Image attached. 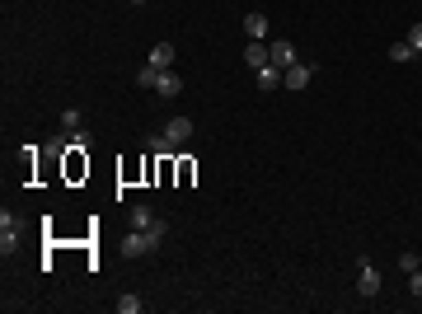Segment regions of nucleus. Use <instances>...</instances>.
Listing matches in <instances>:
<instances>
[{
    "label": "nucleus",
    "instance_id": "nucleus-1",
    "mask_svg": "<svg viewBox=\"0 0 422 314\" xmlns=\"http://www.w3.org/2000/svg\"><path fill=\"white\" fill-rule=\"evenodd\" d=\"M164 221L151 225V230H132V235H122V258H146V254H155L159 244H164Z\"/></svg>",
    "mask_w": 422,
    "mask_h": 314
},
{
    "label": "nucleus",
    "instance_id": "nucleus-2",
    "mask_svg": "<svg viewBox=\"0 0 422 314\" xmlns=\"http://www.w3.org/2000/svg\"><path fill=\"white\" fill-rule=\"evenodd\" d=\"M357 267H362V277H357V295H362V300H375V295H380V287H385V282H380V267H375L366 254L357 258Z\"/></svg>",
    "mask_w": 422,
    "mask_h": 314
},
{
    "label": "nucleus",
    "instance_id": "nucleus-3",
    "mask_svg": "<svg viewBox=\"0 0 422 314\" xmlns=\"http://www.w3.org/2000/svg\"><path fill=\"white\" fill-rule=\"evenodd\" d=\"M19 239H24V221H19L14 211L5 207V211H0V254L19 249Z\"/></svg>",
    "mask_w": 422,
    "mask_h": 314
},
{
    "label": "nucleus",
    "instance_id": "nucleus-4",
    "mask_svg": "<svg viewBox=\"0 0 422 314\" xmlns=\"http://www.w3.org/2000/svg\"><path fill=\"white\" fill-rule=\"evenodd\" d=\"M310 76H319L315 61H296V66H287V71H282V85H287V89H305V85H310Z\"/></svg>",
    "mask_w": 422,
    "mask_h": 314
},
{
    "label": "nucleus",
    "instance_id": "nucleus-5",
    "mask_svg": "<svg viewBox=\"0 0 422 314\" xmlns=\"http://www.w3.org/2000/svg\"><path fill=\"white\" fill-rule=\"evenodd\" d=\"M159 136H164L169 146H184L188 136H192V117H169V122H164V131H159Z\"/></svg>",
    "mask_w": 422,
    "mask_h": 314
},
{
    "label": "nucleus",
    "instance_id": "nucleus-6",
    "mask_svg": "<svg viewBox=\"0 0 422 314\" xmlns=\"http://www.w3.org/2000/svg\"><path fill=\"white\" fill-rule=\"evenodd\" d=\"M127 225H132V230H151V225H159V216L146 207V202H136V207L127 211Z\"/></svg>",
    "mask_w": 422,
    "mask_h": 314
},
{
    "label": "nucleus",
    "instance_id": "nucleus-7",
    "mask_svg": "<svg viewBox=\"0 0 422 314\" xmlns=\"http://www.w3.org/2000/svg\"><path fill=\"white\" fill-rule=\"evenodd\" d=\"M155 89H159V99H179V94H184V76H174V71H159Z\"/></svg>",
    "mask_w": 422,
    "mask_h": 314
},
{
    "label": "nucleus",
    "instance_id": "nucleus-8",
    "mask_svg": "<svg viewBox=\"0 0 422 314\" xmlns=\"http://www.w3.org/2000/svg\"><path fill=\"white\" fill-rule=\"evenodd\" d=\"M296 61H300V56H296V43L277 38V43H272V66H282V71H287V66H296Z\"/></svg>",
    "mask_w": 422,
    "mask_h": 314
},
{
    "label": "nucleus",
    "instance_id": "nucleus-9",
    "mask_svg": "<svg viewBox=\"0 0 422 314\" xmlns=\"http://www.w3.org/2000/svg\"><path fill=\"white\" fill-rule=\"evenodd\" d=\"M146 66L169 71V66H174V43H155V47H151V56H146Z\"/></svg>",
    "mask_w": 422,
    "mask_h": 314
},
{
    "label": "nucleus",
    "instance_id": "nucleus-10",
    "mask_svg": "<svg viewBox=\"0 0 422 314\" xmlns=\"http://www.w3.org/2000/svg\"><path fill=\"white\" fill-rule=\"evenodd\" d=\"M66 131V127H61ZM66 150H76V155H89V150H94V136H89V131H66Z\"/></svg>",
    "mask_w": 422,
    "mask_h": 314
},
{
    "label": "nucleus",
    "instance_id": "nucleus-11",
    "mask_svg": "<svg viewBox=\"0 0 422 314\" xmlns=\"http://www.w3.org/2000/svg\"><path fill=\"white\" fill-rule=\"evenodd\" d=\"M244 33L249 43H267V14H244Z\"/></svg>",
    "mask_w": 422,
    "mask_h": 314
},
{
    "label": "nucleus",
    "instance_id": "nucleus-12",
    "mask_svg": "<svg viewBox=\"0 0 422 314\" xmlns=\"http://www.w3.org/2000/svg\"><path fill=\"white\" fill-rule=\"evenodd\" d=\"M244 61L258 71V66H267V61H272V47H267V43H249V47H244Z\"/></svg>",
    "mask_w": 422,
    "mask_h": 314
},
{
    "label": "nucleus",
    "instance_id": "nucleus-13",
    "mask_svg": "<svg viewBox=\"0 0 422 314\" xmlns=\"http://www.w3.org/2000/svg\"><path fill=\"white\" fill-rule=\"evenodd\" d=\"M277 85H282V66H272V61H267V66H258V89H263V94H272Z\"/></svg>",
    "mask_w": 422,
    "mask_h": 314
},
{
    "label": "nucleus",
    "instance_id": "nucleus-14",
    "mask_svg": "<svg viewBox=\"0 0 422 314\" xmlns=\"http://www.w3.org/2000/svg\"><path fill=\"white\" fill-rule=\"evenodd\" d=\"M113 310H118V314H141V310H146V300H141V295H122V300H113Z\"/></svg>",
    "mask_w": 422,
    "mask_h": 314
},
{
    "label": "nucleus",
    "instance_id": "nucleus-15",
    "mask_svg": "<svg viewBox=\"0 0 422 314\" xmlns=\"http://www.w3.org/2000/svg\"><path fill=\"white\" fill-rule=\"evenodd\" d=\"M413 47H408V43H395V47H390V61H395V66H403V61H413Z\"/></svg>",
    "mask_w": 422,
    "mask_h": 314
},
{
    "label": "nucleus",
    "instance_id": "nucleus-16",
    "mask_svg": "<svg viewBox=\"0 0 422 314\" xmlns=\"http://www.w3.org/2000/svg\"><path fill=\"white\" fill-rule=\"evenodd\" d=\"M155 80H159L155 66H141V71H136V85H141V89H155Z\"/></svg>",
    "mask_w": 422,
    "mask_h": 314
},
{
    "label": "nucleus",
    "instance_id": "nucleus-17",
    "mask_svg": "<svg viewBox=\"0 0 422 314\" xmlns=\"http://www.w3.org/2000/svg\"><path fill=\"white\" fill-rule=\"evenodd\" d=\"M146 150H155V155H174V150H179V146H169V141H164V136H151V141H146Z\"/></svg>",
    "mask_w": 422,
    "mask_h": 314
},
{
    "label": "nucleus",
    "instance_id": "nucleus-18",
    "mask_svg": "<svg viewBox=\"0 0 422 314\" xmlns=\"http://www.w3.org/2000/svg\"><path fill=\"white\" fill-rule=\"evenodd\" d=\"M422 267V254H399V272H418Z\"/></svg>",
    "mask_w": 422,
    "mask_h": 314
},
{
    "label": "nucleus",
    "instance_id": "nucleus-19",
    "mask_svg": "<svg viewBox=\"0 0 422 314\" xmlns=\"http://www.w3.org/2000/svg\"><path fill=\"white\" fill-rule=\"evenodd\" d=\"M80 117H85L80 108H66V113H61V127H66V131H76V127H80Z\"/></svg>",
    "mask_w": 422,
    "mask_h": 314
},
{
    "label": "nucleus",
    "instance_id": "nucleus-20",
    "mask_svg": "<svg viewBox=\"0 0 422 314\" xmlns=\"http://www.w3.org/2000/svg\"><path fill=\"white\" fill-rule=\"evenodd\" d=\"M403 43H408L413 52H422V24H413V28H408V38H403Z\"/></svg>",
    "mask_w": 422,
    "mask_h": 314
},
{
    "label": "nucleus",
    "instance_id": "nucleus-21",
    "mask_svg": "<svg viewBox=\"0 0 422 314\" xmlns=\"http://www.w3.org/2000/svg\"><path fill=\"white\" fill-rule=\"evenodd\" d=\"M408 291H413V295L422 300V267H418V272H408Z\"/></svg>",
    "mask_w": 422,
    "mask_h": 314
},
{
    "label": "nucleus",
    "instance_id": "nucleus-22",
    "mask_svg": "<svg viewBox=\"0 0 422 314\" xmlns=\"http://www.w3.org/2000/svg\"><path fill=\"white\" fill-rule=\"evenodd\" d=\"M127 5H146V0H127Z\"/></svg>",
    "mask_w": 422,
    "mask_h": 314
}]
</instances>
